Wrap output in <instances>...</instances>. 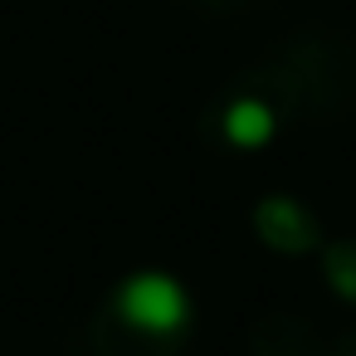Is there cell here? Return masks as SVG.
Here are the masks:
<instances>
[{
	"label": "cell",
	"mask_w": 356,
	"mask_h": 356,
	"mask_svg": "<svg viewBox=\"0 0 356 356\" xmlns=\"http://www.w3.org/2000/svg\"><path fill=\"white\" fill-rule=\"evenodd\" d=\"M259 225H264L268 234H288V239H283L288 249H298V244L307 239V229H302V220H298V205H293V200H268V205L259 210Z\"/></svg>",
	"instance_id": "3"
},
{
	"label": "cell",
	"mask_w": 356,
	"mask_h": 356,
	"mask_svg": "<svg viewBox=\"0 0 356 356\" xmlns=\"http://www.w3.org/2000/svg\"><path fill=\"white\" fill-rule=\"evenodd\" d=\"M118 307L142 332H176L186 322V288L166 273H137V278L122 283Z\"/></svg>",
	"instance_id": "1"
},
{
	"label": "cell",
	"mask_w": 356,
	"mask_h": 356,
	"mask_svg": "<svg viewBox=\"0 0 356 356\" xmlns=\"http://www.w3.org/2000/svg\"><path fill=\"white\" fill-rule=\"evenodd\" d=\"M225 132H229V142H239V147H259V142L273 137V113H268L264 103L244 98V103H234V108L225 113Z\"/></svg>",
	"instance_id": "2"
}]
</instances>
